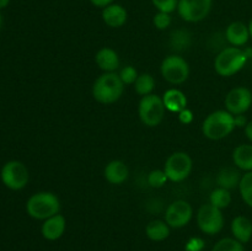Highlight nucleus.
<instances>
[{
	"mask_svg": "<svg viewBox=\"0 0 252 251\" xmlns=\"http://www.w3.org/2000/svg\"><path fill=\"white\" fill-rule=\"evenodd\" d=\"M10 0H0V10L4 9V7H6L7 5H9Z\"/></svg>",
	"mask_w": 252,
	"mask_h": 251,
	"instance_id": "obj_37",
	"label": "nucleus"
},
{
	"mask_svg": "<svg viewBox=\"0 0 252 251\" xmlns=\"http://www.w3.org/2000/svg\"><path fill=\"white\" fill-rule=\"evenodd\" d=\"M128 12L120 4H111L102 9V20L108 27L118 29L127 22Z\"/></svg>",
	"mask_w": 252,
	"mask_h": 251,
	"instance_id": "obj_15",
	"label": "nucleus"
},
{
	"mask_svg": "<svg viewBox=\"0 0 252 251\" xmlns=\"http://www.w3.org/2000/svg\"><path fill=\"white\" fill-rule=\"evenodd\" d=\"M209 203L213 204L214 207L219 209H224L231 203V193L229 189L221 188V187H218V188L213 189L209 196Z\"/></svg>",
	"mask_w": 252,
	"mask_h": 251,
	"instance_id": "obj_23",
	"label": "nucleus"
},
{
	"mask_svg": "<svg viewBox=\"0 0 252 251\" xmlns=\"http://www.w3.org/2000/svg\"><path fill=\"white\" fill-rule=\"evenodd\" d=\"M113 1H115V0H90V2L94 5V6L102 7V9L103 7L108 6V5L113 4Z\"/></svg>",
	"mask_w": 252,
	"mask_h": 251,
	"instance_id": "obj_34",
	"label": "nucleus"
},
{
	"mask_svg": "<svg viewBox=\"0 0 252 251\" xmlns=\"http://www.w3.org/2000/svg\"><path fill=\"white\" fill-rule=\"evenodd\" d=\"M245 135L250 142H252V121L248 122V125L245 126Z\"/></svg>",
	"mask_w": 252,
	"mask_h": 251,
	"instance_id": "obj_36",
	"label": "nucleus"
},
{
	"mask_svg": "<svg viewBox=\"0 0 252 251\" xmlns=\"http://www.w3.org/2000/svg\"><path fill=\"white\" fill-rule=\"evenodd\" d=\"M147 236L153 241H164L170 235V226L164 220H152L145 228Z\"/></svg>",
	"mask_w": 252,
	"mask_h": 251,
	"instance_id": "obj_22",
	"label": "nucleus"
},
{
	"mask_svg": "<svg viewBox=\"0 0 252 251\" xmlns=\"http://www.w3.org/2000/svg\"><path fill=\"white\" fill-rule=\"evenodd\" d=\"M241 176L243 175L235 167H223V169L219 170L218 175H217V184H218L219 187L229 189V191L233 188H236V187L239 188Z\"/></svg>",
	"mask_w": 252,
	"mask_h": 251,
	"instance_id": "obj_20",
	"label": "nucleus"
},
{
	"mask_svg": "<svg viewBox=\"0 0 252 251\" xmlns=\"http://www.w3.org/2000/svg\"><path fill=\"white\" fill-rule=\"evenodd\" d=\"M225 108L231 115H244L250 110L252 105V93L245 86H238L231 89L225 96Z\"/></svg>",
	"mask_w": 252,
	"mask_h": 251,
	"instance_id": "obj_12",
	"label": "nucleus"
},
{
	"mask_svg": "<svg viewBox=\"0 0 252 251\" xmlns=\"http://www.w3.org/2000/svg\"><path fill=\"white\" fill-rule=\"evenodd\" d=\"M61 211V202L52 192H37L26 202V212L31 218L46 220Z\"/></svg>",
	"mask_w": 252,
	"mask_h": 251,
	"instance_id": "obj_3",
	"label": "nucleus"
},
{
	"mask_svg": "<svg viewBox=\"0 0 252 251\" xmlns=\"http://www.w3.org/2000/svg\"><path fill=\"white\" fill-rule=\"evenodd\" d=\"M192 216H193V209L191 204L184 199H177L169 204L166 208L165 221L170 228L180 229L186 226L191 221Z\"/></svg>",
	"mask_w": 252,
	"mask_h": 251,
	"instance_id": "obj_11",
	"label": "nucleus"
},
{
	"mask_svg": "<svg viewBox=\"0 0 252 251\" xmlns=\"http://www.w3.org/2000/svg\"><path fill=\"white\" fill-rule=\"evenodd\" d=\"M167 176L164 170H153L148 175V185L153 188H160L167 182Z\"/></svg>",
	"mask_w": 252,
	"mask_h": 251,
	"instance_id": "obj_28",
	"label": "nucleus"
},
{
	"mask_svg": "<svg viewBox=\"0 0 252 251\" xmlns=\"http://www.w3.org/2000/svg\"><path fill=\"white\" fill-rule=\"evenodd\" d=\"M103 175L110 184L122 185L128 179L129 170H128L127 165L121 160H112L106 165Z\"/></svg>",
	"mask_w": 252,
	"mask_h": 251,
	"instance_id": "obj_17",
	"label": "nucleus"
},
{
	"mask_svg": "<svg viewBox=\"0 0 252 251\" xmlns=\"http://www.w3.org/2000/svg\"><path fill=\"white\" fill-rule=\"evenodd\" d=\"M161 75L167 83L179 85L189 79V66L186 59L177 54H171L162 61L160 66Z\"/></svg>",
	"mask_w": 252,
	"mask_h": 251,
	"instance_id": "obj_8",
	"label": "nucleus"
},
{
	"mask_svg": "<svg viewBox=\"0 0 252 251\" xmlns=\"http://www.w3.org/2000/svg\"><path fill=\"white\" fill-rule=\"evenodd\" d=\"M233 161L239 170L252 171V145L240 144L234 149Z\"/></svg>",
	"mask_w": 252,
	"mask_h": 251,
	"instance_id": "obj_21",
	"label": "nucleus"
},
{
	"mask_svg": "<svg viewBox=\"0 0 252 251\" xmlns=\"http://www.w3.org/2000/svg\"><path fill=\"white\" fill-rule=\"evenodd\" d=\"M204 243L202 239L199 238H191L189 240L186 245V250L187 251H201L203 249Z\"/></svg>",
	"mask_w": 252,
	"mask_h": 251,
	"instance_id": "obj_32",
	"label": "nucleus"
},
{
	"mask_svg": "<svg viewBox=\"0 0 252 251\" xmlns=\"http://www.w3.org/2000/svg\"><path fill=\"white\" fill-rule=\"evenodd\" d=\"M233 236L241 244H248L252 238V221L244 216H238L231 221Z\"/></svg>",
	"mask_w": 252,
	"mask_h": 251,
	"instance_id": "obj_18",
	"label": "nucleus"
},
{
	"mask_svg": "<svg viewBox=\"0 0 252 251\" xmlns=\"http://www.w3.org/2000/svg\"><path fill=\"white\" fill-rule=\"evenodd\" d=\"M153 24L158 30H166L171 25V15L167 12H157L153 17Z\"/></svg>",
	"mask_w": 252,
	"mask_h": 251,
	"instance_id": "obj_31",
	"label": "nucleus"
},
{
	"mask_svg": "<svg viewBox=\"0 0 252 251\" xmlns=\"http://www.w3.org/2000/svg\"><path fill=\"white\" fill-rule=\"evenodd\" d=\"M248 27H249V32H250V38L252 39V19L250 20V22H249Z\"/></svg>",
	"mask_w": 252,
	"mask_h": 251,
	"instance_id": "obj_38",
	"label": "nucleus"
},
{
	"mask_svg": "<svg viewBox=\"0 0 252 251\" xmlns=\"http://www.w3.org/2000/svg\"><path fill=\"white\" fill-rule=\"evenodd\" d=\"M225 38L233 47H243L250 39L248 25L241 21H234L225 30Z\"/></svg>",
	"mask_w": 252,
	"mask_h": 251,
	"instance_id": "obj_14",
	"label": "nucleus"
},
{
	"mask_svg": "<svg viewBox=\"0 0 252 251\" xmlns=\"http://www.w3.org/2000/svg\"><path fill=\"white\" fill-rule=\"evenodd\" d=\"M66 228V220L62 214H56L51 218L46 219L42 224L41 233L46 240L56 241L63 236Z\"/></svg>",
	"mask_w": 252,
	"mask_h": 251,
	"instance_id": "obj_13",
	"label": "nucleus"
},
{
	"mask_svg": "<svg viewBox=\"0 0 252 251\" xmlns=\"http://www.w3.org/2000/svg\"><path fill=\"white\" fill-rule=\"evenodd\" d=\"M1 25H2V16L1 14H0V29H1Z\"/></svg>",
	"mask_w": 252,
	"mask_h": 251,
	"instance_id": "obj_39",
	"label": "nucleus"
},
{
	"mask_svg": "<svg viewBox=\"0 0 252 251\" xmlns=\"http://www.w3.org/2000/svg\"><path fill=\"white\" fill-rule=\"evenodd\" d=\"M118 75H120L121 80L123 81V84H125V85H130V84H134L135 80H137V78L139 76L138 75L137 69H135L133 65H127V66H125L123 69H121V71Z\"/></svg>",
	"mask_w": 252,
	"mask_h": 251,
	"instance_id": "obj_29",
	"label": "nucleus"
},
{
	"mask_svg": "<svg viewBox=\"0 0 252 251\" xmlns=\"http://www.w3.org/2000/svg\"><path fill=\"white\" fill-rule=\"evenodd\" d=\"M162 101L166 110L170 112H181L187 106V97L181 90L177 89H169L164 93Z\"/></svg>",
	"mask_w": 252,
	"mask_h": 251,
	"instance_id": "obj_19",
	"label": "nucleus"
},
{
	"mask_svg": "<svg viewBox=\"0 0 252 251\" xmlns=\"http://www.w3.org/2000/svg\"><path fill=\"white\" fill-rule=\"evenodd\" d=\"M235 117V126L236 127H244L245 128V126L248 125V120H246V117L244 115H238V116H234Z\"/></svg>",
	"mask_w": 252,
	"mask_h": 251,
	"instance_id": "obj_35",
	"label": "nucleus"
},
{
	"mask_svg": "<svg viewBox=\"0 0 252 251\" xmlns=\"http://www.w3.org/2000/svg\"><path fill=\"white\" fill-rule=\"evenodd\" d=\"M165 105L162 97L150 94L143 96L138 106V115L143 125L147 127H157L161 123L165 116Z\"/></svg>",
	"mask_w": 252,
	"mask_h": 251,
	"instance_id": "obj_5",
	"label": "nucleus"
},
{
	"mask_svg": "<svg viewBox=\"0 0 252 251\" xmlns=\"http://www.w3.org/2000/svg\"><path fill=\"white\" fill-rule=\"evenodd\" d=\"M155 88V80L150 74H140L134 83V89L138 95L147 96L152 94Z\"/></svg>",
	"mask_w": 252,
	"mask_h": 251,
	"instance_id": "obj_25",
	"label": "nucleus"
},
{
	"mask_svg": "<svg viewBox=\"0 0 252 251\" xmlns=\"http://www.w3.org/2000/svg\"><path fill=\"white\" fill-rule=\"evenodd\" d=\"M197 224L202 233L207 235H216L224 228V216L221 209L213 204H202L197 212Z\"/></svg>",
	"mask_w": 252,
	"mask_h": 251,
	"instance_id": "obj_7",
	"label": "nucleus"
},
{
	"mask_svg": "<svg viewBox=\"0 0 252 251\" xmlns=\"http://www.w3.org/2000/svg\"><path fill=\"white\" fill-rule=\"evenodd\" d=\"M212 251H245V249L244 244L236 240L235 238H224L213 246Z\"/></svg>",
	"mask_w": 252,
	"mask_h": 251,
	"instance_id": "obj_27",
	"label": "nucleus"
},
{
	"mask_svg": "<svg viewBox=\"0 0 252 251\" xmlns=\"http://www.w3.org/2000/svg\"><path fill=\"white\" fill-rule=\"evenodd\" d=\"M179 120L180 122L184 123V125H189V123H191L192 121H193V113H192L191 110H189V108H185V110H182L181 112H179Z\"/></svg>",
	"mask_w": 252,
	"mask_h": 251,
	"instance_id": "obj_33",
	"label": "nucleus"
},
{
	"mask_svg": "<svg viewBox=\"0 0 252 251\" xmlns=\"http://www.w3.org/2000/svg\"><path fill=\"white\" fill-rule=\"evenodd\" d=\"M191 157L185 152H176L170 155L164 165L167 179L172 182H181L189 176L192 171Z\"/></svg>",
	"mask_w": 252,
	"mask_h": 251,
	"instance_id": "obj_9",
	"label": "nucleus"
},
{
	"mask_svg": "<svg viewBox=\"0 0 252 251\" xmlns=\"http://www.w3.org/2000/svg\"><path fill=\"white\" fill-rule=\"evenodd\" d=\"M249 58L240 47H225L221 49L214 61V69L224 78L238 74L248 63Z\"/></svg>",
	"mask_w": 252,
	"mask_h": 251,
	"instance_id": "obj_4",
	"label": "nucleus"
},
{
	"mask_svg": "<svg viewBox=\"0 0 252 251\" xmlns=\"http://www.w3.org/2000/svg\"><path fill=\"white\" fill-rule=\"evenodd\" d=\"M125 91V84L117 73H103L93 85V96L97 102L110 105L121 98Z\"/></svg>",
	"mask_w": 252,
	"mask_h": 251,
	"instance_id": "obj_2",
	"label": "nucleus"
},
{
	"mask_svg": "<svg viewBox=\"0 0 252 251\" xmlns=\"http://www.w3.org/2000/svg\"><path fill=\"white\" fill-rule=\"evenodd\" d=\"M213 0H179L177 12L186 22H199L209 15Z\"/></svg>",
	"mask_w": 252,
	"mask_h": 251,
	"instance_id": "obj_10",
	"label": "nucleus"
},
{
	"mask_svg": "<svg viewBox=\"0 0 252 251\" xmlns=\"http://www.w3.org/2000/svg\"><path fill=\"white\" fill-rule=\"evenodd\" d=\"M0 179L5 187L12 191H20L29 184V169L19 160H10L0 170Z\"/></svg>",
	"mask_w": 252,
	"mask_h": 251,
	"instance_id": "obj_6",
	"label": "nucleus"
},
{
	"mask_svg": "<svg viewBox=\"0 0 252 251\" xmlns=\"http://www.w3.org/2000/svg\"><path fill=\"white\" fill-rule=\"evenodd\" d=\"M170 44L175 51H185L191 44V34L186 30H176L171 33Z\"/></svg>",
	"mask_w": 252,
	"mask_h": 251,
	"instance_id": "obj_24",
	"label": "nucleus"
},
{
	"mask_svg": "<svg viewBox=\"0 0 252 251\" xmlns=\"http://www.w3.org/2000/svg\"><path fill=\"white\" fill-rule=\"evenodd\" d=\"M239 191H240L241 198L252 208V171H248L241 176L240 184H239Z\"/></svg>",
	"mask_w": 252,
	"mask_h": 251,
	"instance_id": "obj_26",
	"label": "nucleus"
},
{
	"mask_svg": "<svg viewBox=\"0 0 252 251\" xmlns=\"http://www.w3.org/2000/svg\"><path fill=\"white\" fill-rule=\"evenodd\" d=\"M153 5L158 9V11L167 12L171 14L175 10H177L179 0H152Z\"/></svg>",
	"mask_w": 252,
	"mask_h": 251,
	"instance_id": "obj_30",
	"label": "nucleus"
},
{
	"mask_svg": "<svg viewBox=\"0 0 252 251\" xmlns=\"http://www.w3.org/2000/svg\"><path fill=\"white\" fill-rule=\"evenodd\" d=\"M96 64L105 73H115L120 68V57L117 52L108 47H103L96 53Z\"/></svg>",
	"mask_w": 252,
	"mask_h": 251,
	"instance_id": "obj_16",
	"label": "nucleus"
},
{
	"mask_svg": "<svg viewBox=\"0 0 252 251\" xmlns=\"http://www.w3.org/2000/svg\"><path fill=\"white\" fill-rule=\"evenodd\" d=\"M235 117L226 110H218L206 117L202 125V133L211 140H220L235 129Z\"/></svg>",
	"mask_w": 252,
	"mask_h": 251,
	"instance_id": "obj_1",
	"label": "nucleus"
}]
</instances>
